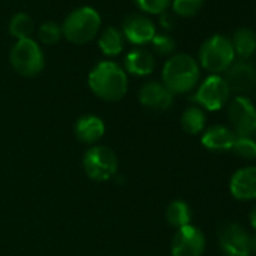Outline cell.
I'll list each match as a JSON object with an SVG mask.
<instances>
[{
  "label": "cell",
  "mask_w": 256,
  "mask_h": 256,
  "mask_svg": "<svg viewBox=\"0 0 256 256\" xmlns=\"http://www.w3.org/2000/svg\"><path fill=\"white\" fill-rule=\"evenodd\" d=\"M250 252L252 254H256V230L254 234H250Z\"/></svg>",
  "instance_id": "f1b7e54d"
},
{
  "label": "cell",
  "mask_w": 256,
  "mask_h": 256,
  "mask_svg": "<svg viewBox=\"0 0 256 256\" xmlns=\"http://www.w3.org/2000/svg\"><path fill=\"white\" fill-rule=\"evenodd\" d=\"M235 95L248 96L256 90V65L248 60H238L224 72L223 77Z\"/></svg>",
  "instance_id": "8fae6325"
},
{
  "label": "cell",
  "mask_w": 256,
  "mask_h": 256,
  "mask_svg": "<svg viewBox=\"0 0 256 256\" xmlns=\"http://www.w3.org/2000/svg\"><path fill=\"white\" fill-rule=\"evenodd\" d=\"M86 175L96 182H106L118 174V157L107 146H90L83 157Z\"/></svg>",
  "instance_id": "8992f818"
},
{
  "label": "cell",
  "mask_w": 256,
  "mask_h": 256,
  "mask_svg": "<svg viewBox=\"0 0 256 256\" xmlns=\"http://www.w3.org/2000/svg\"><path fill=\"white\" fill-rule=\"evenodd\" d=\"M181 126L187 134H192V136L204 133L206 126L205 112L198 106H192L186 108V112L181 116Z\"/></svg>",
  "instance_id": "44dd1931"
},
{
  "label": "cell",
  "mask_w": 256,
  "mask_h": 256,
  "mask_svg": "<svg viewBox=\"0 0 256 256\" xmlns=\"http://www.w3.org/2000/svg\"><path fill=\"white\" fill-rule=\"evenodd\" d=\"M230 95L232 92L222 76H210L196 89L192 101L202 110L218 112L230 101Z\"/></svg>",
  "instance_id": "52a82bcc"
},
{
  "label": "cell",
  "mask_w": 256,
  "mask_h": 256,
  "mask_svg": "<svg viewBox=\"0 0 256 256\" xmlns=\"http://www.w3.org/2000/svg\"><path fill=\"white\" fill-rule=\"evenodd\" d=\"M250 138H253L254 140H256V126H254V130H253V133H252V136Z\"/></svg>",
  "instance_id": "4dcf8cb0"
},
{
  "label": "cell",
  "mask_w": 256,
  "mask_h": 256,
  "mask_svg": "<svg viewBox=\"0 0 256 256\" xmlns=\"http://www.w3.org/2000/svg\"><path fill=\"white\" fill-rule=\"evenodd\" d=\"M151 44H152L154 52L158 56H174L176 50V41L170 35H166V34L156 35Z\"/></svg>",
  "instance_id": "484cf974"
},
{
  "label": "cell",
  "mask_w": 256,
  "mask_h": 256,
  "mask_svg": "<svg viewBox=\"0 0 256 256\" xmlns=\"http://www.w3.org/2000/svg\"><path fill=\"white\" fill-rule=\"evenodd\" d=\"M235 56L240 58V60H247L256 53V34L248 28H241L235 30L232 40Z\"/></svg>",
  "instance_id": "ac0fdd59"
},
{
  "label": "cell",
  "mask_w": 256,
  "mask_h": 256,
  "mask_svg": "<svg viewBox=\"0 0 256 256\" xmlns=\"http://www.w3.org/2000/svg\"><path fill=\"white\" fill-rule=\"evenodd\" d=\"M35 32V22L34 18L26 14V12H18L11 18L10 23V34L17 40V41H23V40H30L32 35Z\"/></svg>",
  "instance_id": "7402d4cb"
},
{
  "label": "cell",
  "mask_w": 256,
  "mask_h": 256,
  "mask_svg": "<svg viewBox=\"0 0 256 256\" xmlns=\"http://www.w3.org/2000/svg\"><path fill=\"white\" fill-rule=\"evenodd\" d=\"M234 46L229 38L223 35H214L208 38L199 50V62L204 70L211 76H220L226 72L235 62Z\"/></svg>",
  "instance_id": "277c9868"
},
{
  "label": "cell",
  "mask_w": 256,
  "mask_h": 256,
  "mask_svg": "<svg viewBox=\"0 0 256 256\" xmlns=\"http://www.w3.org/2000/svg\"><path fill=\"white\" fill-rule=\"evenodd\" d=\"M236 157L247 160V162H253L256 160V140L253 138H236L232 151Z\"/></svg>",
  "instance_id": "cb8c5ba5"
},
{
  "label": "cell",
  "mask_w": 256,
  "mask_h": 256,
  "mask_svg": "<svg viewBox=\"0 0 256 256\" xmlns=\"http://www.w3.org/2000/svg\"><path fill=\"white\" fill-rule=\"evenodd\" d=\"M229 128L238 138L252 136L256 126V106L248 96L235 95L228 102Z\"/></svg>",
  "instance_id": "ba28073f"
},
{
  "label": "cell",
  "mask_w": 256,
  "mask_h": 256,
  "mask_svg": "<svg viewBox=\"0 0 256 256\" xmlns=\"http://www.w3.org/2000/svg\"><path fill=\"white\" fill-rule=\"evenodd\" d=\"M122 34L126 41L134 46H145L154 40L157 35L156 24L145 16L133 14L128 16L122 26Z\"/></svg>",
  "instance_id": "7c38bea8"
},
{
  "label": "cell",
  "mask_w": 256,
  "mask_h": 256,
  "mask_svg": "<svg viewBox=\"0 0 256 256\" xmlns=\"http://www.w3.org/2000/svg\"><path fill=\"white\" fill-rule=\"evenodd\" d=\"M124 44H125V38L120 29L118 28H107L104 32H101L100 38H98V46L100 50L106 54V56H118L122 53L124 50Z\"/></svg>",
  "instance_id": "d6986e66"
},
{
  "label": "cell",
  "mask_w": 256,
  "mask_h": 256,
  "mask_svg": "<svg viewBox=\"0 0 256 256\" xmlns=\"http://www.w3.org/2000/svg\"><path fill=\"white\" fill-rule=\"evenodd\" d=\"M62 36H64L62 26L58 24L56 22H47L38 30V38L46 46H56V44H59Z\"/></svg>",
  "instance_id": "603a6c76"
},
{
  "label": "cell",
  "mask_w": 256,
  "mask_h": 256,
  "mask_svg": "<svg viewBox=\"0 0 256 256\" xmlns=\"http://www.w3.org/2000/svg\"><path fill=\"white\" fill-rule=\"evenodd\" d=\"M12 68L23 77H36L46 68V56L41 46L30 40L17 41L10 54Z\"/></svg>",
  "instance_id": "5b68a950"
},
{
  "label": "cell",
  "mask_w": 256,
  "mask_h": 256,
  "mask_svg": "<svg viewBox=\"0 0 256 256\" xmlns=\"http://www.w3.org/2000/svg\"><path fill=\"white\" fill-rule=\"evenodd\" d=\"M218 247L223 256H252L250 232L240 223H224L218 230Z\"/></svg>",
  "instance_id": "9c48e42d"
},
{
  "label": "cell",
  "mask_w": 256,
  "mask_h": 256,
  "mask_svg": "<svg viewBox=\"0 0 256 256\" xmlns=\"http://www.w3.org/2000/svg\"><path fill=\"white\" fill-rule=\"evenodd\" d=\"M90 90L107 102L120 101L128 92V78L125 70L110 60L100 62L88 78Z\"/></svg>",
  "instance_id": "6da1fadb"
},
{
  "label": "cell",
  "mask_w": 256,
  "mask_h": 256,
  "mask_svg": "<svg viewBox=\"0 0 256 256\" xmlns=\"http://www.w3.org/2000/svg\"><path fill=\"white\" fill-rule=\"evenodd\" d=\"M160 26H162V29H164L166 32H170V30H174L175 28H176V18H175V16L174 14H170V12H163L162 16H160Z\"/></svg>",
  "instance_id": "83f0119b"
},
{
  "label": "cell",
  "mask_w": 256,
  "mask_h": 256,
  "mask_svg": "<svg viewBox=\"0 0 256 256\" xmlns=\"http://www.w3.org/2000/svg\"><path fill=\"white\" fill-rule=\"evenodd\" d=\"M205 248V234L193 224L178 229L170 246L172 256H204Z\"/></svg>",
  "instance_id": "30bf717a"
},
{
  "label": "cell",
  "mask_w": 256,
  "mask_h": 256,
  "mask_svg": "<svg viewBox=\"0 0 256 256\" xmlns=\"http://www.w3.org/2000/svg\"><path fill=\"white\" fill-rule=\"evenodd\" d=\"M236 134L226 125H212L204 132L202 134V145L205 150L216 152V154H223V152H230L232 146L236 140Z\"/></svg>",
  "instance_id": "5bb4252c"
},
{
  "label": "cell",
  "mask_w": 256,
  "mask_h": 256,
  "mask_svg": "<svg viewBox=\"0 0 256 256\" xmlns=\"http://www.w3.org/2000/svg\"><path fill=\"white\" fill-rule=\"evenodd\" d=\"M138 8L151 16H162L169 10L172 0H134Z\"/></svg>",
  "instance_id": "4316f807"
},
{
  "label": "cell",
  "mask_w": 256,
  "mask_h": 256,
  "mask_svg": "<svg viewBox=\"0 0 256 256\" xmlns=\"http://www.w3.org/2000/svg\"><path fill=\"white\" fill-rule=\"evenodd\" d=\"M192 218H193V211L187 202L178 199L169 204L166 210V220L172 228H175L176 230L186 228L192 224Z\"/></svg>",
  "instance_id": "ffe728a7"
},
{
  "label": "cell",
  "mask_w": 256,
  "mask_h": 256,
  "mask_svg": "<svg viewBox=\"0 0 256 256\" xmlns=\"http://www.w3.org/2000/svg\"><path fill=\"white\" fill-rule=\"evenodd\" d=\"M204 6V0H172L174 12L180 17H194Z\"/></svg>",
  "instance_id": "d4e9b609"
},
{
  "label": "cell",
  "mask_w": 256,
  "mask_h": 256,
  "mask_svg": "<svg viewBox=\"0 0 256 256\" xmlns=\"http://www.w3.org/2000/svg\"><path fill=\"white\" fill-rule=\"evenodd\" d=\"M101 29V16L90 6L74 10L64 22L62 32L66 41L76 46H84L98 36Z\"/></svg>",
  "instance_id": "3957f363"
},
{
  "label": "cell",
  "mask_w": 256,
  "mask_h": 256,
  "mask_svg": "<svg viewBox=\"0 0 256 256\" xmlns=\"http://www.w3.org/2000/svg\"><path fill=\"white\" fill-rule=\"evenodd\" d=\"M139 100L140 102L157 112H164L172 107L174 104V94L158 82H148L146 84L142 86L139 92Z\"/></svg>",
  "instance_id": "9a60e30c"
},
{
  "label": "cell",
  "mask_w": 256,
  "mask_h": 256,
  "mask_svg": "<svg viewBox=\"0 0 256 256\" xmlns=\"http://www.w3.org/2000/svg\"><path fill=\"white\" fill-rule=\"evenodd\" d=\"M229 192L236 200H256V166H246L238 169L230 176Z\"/></svg>",
  "instance_id": "4fadbf2b"
},
{
  "label": "cell",
  "mask_w": 256,
  "mask_h": 256,
  "mask_svg": "<svg viewBox=\"0 0 256 256\" xmlns=\"http://www.w3.org/2000/svg\"><path fill=\"white\" fill-rule=\"evenodd\" d=\"M124 66L125 72H130L132 76L146 77L156 70V58L145 48H136L126 54Z\"/></svg>",
  "instance_id": "e0dca14e"
},
{
  "label": "cell",
  "mask_w": 256,
  "mask_h": 256,
  "mask_svg": "<svg viewBox=\"0 0 256 256\" xmlns=\"http://www.w3.org/2000/svg\"><path fill=\"white\" fill-rule=\"evenodd\" d=\"M250 224H252V228L256 230V205H254L253 210L250 211Z\"/></svg>",
  "instance_id": "f546056e"
},
{
  "label": "cell",
  "mask_w": 256,
  "mask_h": 256,
  "mask_svg": "<svg viewBox=\"0 0 256 256\" xmlns=\"http://www.w3.org/2000/svg\"><path fill=\"white\" fill-rule=\"evenodd\" d=\"M76 138L86 145H95L106 133V125L101 118L95 114L82 116L74 128Z\"/></svg>",
  "instance_id": "2e32d148"
},
{
  "label": "cell",
  "mask_w": 256,
  "mask_h": 256,
  "mask_svg": "<svg viewBox=\"0 0 256 256\" xmlns=\"http://www.w3.org/2000/svg\"><path fill=\"white\" fill-rule=\"evenodd\" d=\"M200 80V66L194 58L186 53L174 54L164 64L163 84L174 94L192 92Z\"/></svg>",
  "instance_id": "7a4b0ae2"
}]
</instances>
